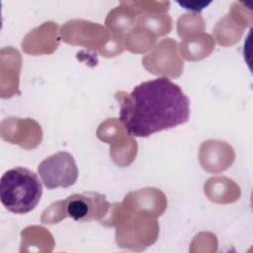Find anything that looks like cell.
Listing matches in <instances>:
<instances>
[{
    "label": "cell",
    "mask_w": 253,
    "mask_h": 253,
    "mask_svg": "<svg viewBox=\"0 0 253 253\" xmlns=\"http://www.w3.org/2000/svg\"><path fill=\"white\" fill-rule=\"evenodd\" d=\"M120 122L129 135L147 137L185 124L190 101L179 85L166 77L144 81L131 92H117Z\"/></svg>",
    "instance_id": "1"
},
{
    "label": "cell",
    "mask_w": 253,
    "mask_h": 253,
    "mask_svg": "<svg viewBox=\"0 0 253 253\" xmlns=\"http://www.w3.org/2000/svg\"><path fill=\"white\" fill-rule=\"evenodd\" d=\"M42 195V183L35 172L16 167L6 171L0 181V200L11 212L28 213L39 204Z\"/></svg>",
    "instance_id": "2"
},
{
    "label": "cell",
    "mask_w": 253,
    "mask_h": 253,
    "mask_svg": "<svg viewBox=\"0 0 253 253\" xmlns=\"http://www.w3.org/2000/svg\"><path fill=\"white\" fill-rule=\"evenodd\" d=\"M38 172L44 186L49 189L72 186L78 178V168L73 156L66 151H59L42 160Z\"/></svg>",
    "instance_id": "3"
},
{
    "label": "cell",
    "mask_w": 253,
    "mask_h": 253,
    "mask_svg": "<svg viewBox=\"0 0 253 253\" xmlns=\"http://www.w3.org/2000/svg\"><path fill=\"white\" fill-rule=\"evenodd\" d=\"M63 218L70 216L76 221H91L101 219L107 214L110 204L106 197L95 192L73 194L64 201H59Z\"/></svg>",
    "instance_id": "4"
},
{
    "label": "cell",
    "mask_w": 253,
    "mask_h": 253,
    "mask_svg": "<svg viewBox=\"0 0 253 253\" xmlns=\"http://www.w3.org/2000/svg\"><path fill=\"white\" fill-rule=\"evenodd\" d=\"M126 202L134 203L135 208L139 209V213H150L154 216L162 214L166 208V199L163 193L154 188H147L128 194Z\"/></svg>",
    "instance_id": "5"
},
{
    "label": "cell",
    "mask_w": 253,
    "mask_h": 253,
    "mask_svg": "<svg viewBox=\"0 0 253 253\" xmlns=\"http://www.w3.org/2000/svg\"><path fill=\"white\" fill-rule=\"evenodd\" d=\"M135 14L123 2L120 6L113 9L106 19L107 26L115 32L122 33L123 30L127 29L134 22Z\"/></svg>",
    "instance_id": "6"
},
{
    "label": "cell",
    "mask_w": 253,
    "mask_h": 253,
    "mask_svg": "<svg viewBox=\"0 0 253 253\" xmlns=\"http://www.w3.org/2000/svg\"><path fill=\"white\" fill-rule=\"evenodd\" d=\"M213 46L212 40L209 35H202L199 39L195 38L192 40H185L181 43V50L187 59H201L207 56L211 50L202 48L200 46Z\"/></svg>",
    "instance_id": "7"
},
{
    "label": "cell",
    "mask_w": 253,
    "mask_h": 253,
    "mask_svg": "<svg viewBox=\"0 0 253 253\" xmlns=\"http://www.w3.org/2000/svg\"><path fill=\"white\" fill-rule=\"evenodd\" d=\"M137 24L152 29L158 36L168 34L171 30V18L168 15L145 14L138 18Z\"/></svg>",
    "instance_id": "8"
},
{
    "label": "cell",
    "mask_w": 253,
    "mask_h": 253,
    "mask_svg": "<svg viewBox=\"0 0 253 253\" xmlns=\"http://www.w3.org/2000/svg\"><path fill=\"white\" fill-rule=\"evenodd\" d=\"M125 5H126L135 15L140 14L141 12L146 13H157V12H165L168 10L170 6V2L168 1H122Z\"/></svg>",
    "instance_id": "9"
},
{
    "label": "cell",
    "mask_w": 253,
    "mask_h": 253,
    "mask_svg": "<svg viewBox=\"0 0 253 253\" xmlns=\"http://www.w3.org/2000/svg\"><path fill=\"white\" fill-rule=\"evenodd\" d=\"M211 2H205V1H178V4L184 7L187 10H191L194 12H200L205 7H207Z\"/></svg>",
    "instance_id": "10"
}]
</instances>
